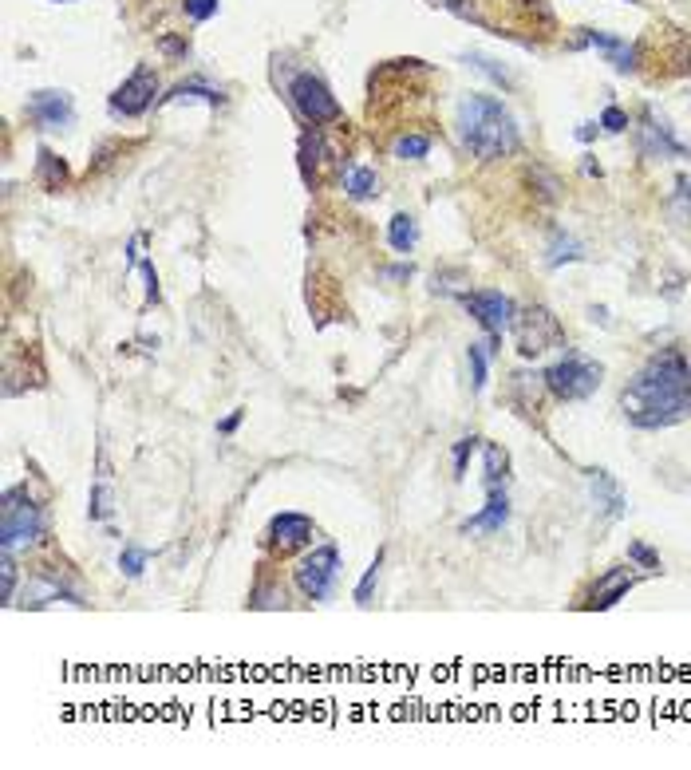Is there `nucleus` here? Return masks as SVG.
Returning <instances> with one entry per match:
<instances>
[{
	"label": "nucleus",
	"mask_w": 691,
	"mask_h": 770,
	"mask_svg": "<svg viewBox=\"0 0 691 770\" xmlns=\"http://www.w3.org/2000/svg\"><path fill=\"white\" fill-rule=\"evenodd\" d=\"M380 565H383V549L376 553V561L368 565V573L360 577V585H356V605H368L371 601V588H376V577H380Z\"/></svg>",
	"instance_id": "bb28decb"
},
{
	"label": "nucleus",
	"mask_w": 691,
	"mask_h": 770,
	"mask_svg": "<svg viewBox=\"0 0 691 770\" xmlns=\"http://www.w3.org/2000/svg\"><path fill=\"white\" fill-rule=\"evenodd\" d=\"M459 134L467 143V151L482 163L506 158L518 151V123L502 107V99L494 95H467L459 104Z\"/></svg>",
	"instance_id": "f03ea898"
},
{
	"label": "nucleus",
	"mask_w": 691,
	"mask_h": 770,
	"mask_svg": "<svg viewBox=\"0 0 691 770\" xmlns=\"http://www.w3.org/2000/svg\"><path fill=\"white\" fill-rule=\"evenodd\" d=\"M388 242L395 253H411V249L419 245V222L411 218V213H395L391 225H388Z\"/></svg>",
	"instance_id": "f3484780"
},
{
	"label": "nucleus",
	"mask_w": 691,
	"mask_h": 770,
	"mask_svg": "<svg viewBox=\"0 0 691 770\" xmlns=\"http://www.w3.org/2000/svg\"><path fill=\"white\" fill-rule=\"evenodd\" d=\"M0 569H5V601L13 605L16 601V561L8 549H5V565H0Z\"/></svg>",
	"instance_id": "c756f323"
},
{
	"label": "nucleus",
	"mask_w": 691,
	"mask_h": 770,
	"mask_svg": "<svg viewBox=\"0 0 691 770\" xmlns=\"http://www.w3.org/2000/svg\"><path fill=\"white\" fill-rule=\"evenodd\" d=\"M474 67H479V72H486V75H490V79H494L498 87H509V84H514V79H509V75L502 72V67H494V60H482V55H474Z\"/></svg>",
	"instance_id": "2f4dec72"
},
{
	"label": "nucleus",
	"mask_w": 691,
	"mask_h": 770,
	"mask_svg": "<svg viewBox=\"0 0 691 770\" xmlns=\"http://www.w3.org/2000/svg\"><path fill=\"white\" fill-rule=\"evenodd\" d=\"M509 522V498L506 486H486V506L462 522V534H498Z\"/></svg>",
	"instance_id": "9b49d317"
},
{
	"label": "nucleus",
	"mask_w": 691,
	"mask_h": 770,
	"mask_svg": "<svg viewBox=\"0 0 691 770\" xmlns=\"http://www.w3.org/2000/svg\"><path fill=\"white\" fill-rule=\"evenodd\" d=\"M146 561H151V553H146V549H139V546H127V549L119 553V569L127 573V577H143Z\"/></svg>",
	"instance_id": "a878e982"
},
{
	"label": "nucleus",
	"mask_w": 691,
	"mask_h": 770,
	"mask_svg": "<svg viewBox=\"0 0 691 770\" xmlns=\"http://www.w3.org/2000/svg\"><path fill=\"white\" fill-rule=\"evenodd\" d=\"M628 561L637 565L640 573H656V569H660V558H656L648 546H640V541H632V546H628Z\"/></svg>",
	"instance_id": "cd10ccee"
},
{
	"label": "nucleus",
	"mask_w": 691,
	"mask_h": 770,
	"mask_svg": "<svg viewBox=\"0 0 691 770\" xmlns=\"http://www.w3.org/2000/svg\"><path fill=\"white\" fill-rule=\"evenodd\" d=\"M600 127L617 134V131H625V127H628V115H625V111H620V107H608L605 115H600Z\"/></svg>",
	"instance_id": "72a5a7b5"
},
{
	"label": "nucleus",
	"mask_w": 691,
	"mask_h": 770,
	"mask_svg": "<svg viewBox=\"0 0 691 770\" xmlns=\"http://www.w3.org/2000/svg\"><path fill=\"white\" fill-rule=\"evenodd\" d=\"M490 344H470L467 348V364H470V388L482 391L486 388V371H490Z\"/></svg>",
	"instance_id": "412c9836"
},
{
	"label": "nucleus",
	"mask_w": 691,
	"mask_h": 770,
	"mask_svg": "<svg viewBox=\"0 0 691 770\" xmlns=\"http://www.w3.org/2000/svg\"><path fill=\"white\" fill-rule=\"evenodd\" d=\"M344 190H348V198H352V202H368V198L380 194V174L371 166H352V170H348Z\"/></svg>",
	"instance_id": "a211bd4d"
},
{
	"label": "nucleus",
	"mask_w": 691,
	"mask_h": 770,
	"mask_svg": "<svg viewBox=\"0 0 691 770\" xmlns=\"http://www.w3.org/2000/svg\"><path fill=\"white\" fill-rule=\"evenodd\" d=\"M581 44H593V48H600V52L608 55V64L617 67V72H632V67H637V48H632L628 40H617V36H608V32L585 28Z\"/></svg>",
	"instance_id": "dca6fc26"
},
{
	"label": "nucleus",
	"mask_w": 691,
	"mask_h": 770,
	"mask_svg": "<svg viewBox=\"0 0 691 770\" xmlns=\"http://www.w3.org/2000/svg\"><path fill=\"white\" fill-rule=\"evenodd\" d=\"M183 99H206L210 107L222 104V95L210 92V87H202V84H183V87H174V95H166V104H183Z\"/></svg>",
	"instance_id": "393cba45"
},
{
	"label": "nucleus",
	"mask_w": 691,
	"mask_h": 770,
	"mask_svg": "<svg viewBox=\"0 0 691 770\" xmlns=\"http://www.w3.org/2000/svg\"><path fill=\"white\" fill-rule=\"evenodd\" d=\"M242 419H245V411H233V415H225L222 423H218V435H233L237 427H242Z\"/></svg>",
	"instance_id": "f704fd0d"
},
{
	"label": "nucleus",
	"mask_w": 691,
	"mask_h": 770,
	"mask_svg": "<svg viewBox=\"0 0 691 770\" xmlns=\"http://www.w3.org/2000/svg\"><path fill=\"white\" fill-rule=\"evenodd\" d=\"M289 99H292V107H297V115L301 119H309L312 127H321V123H336V119H344V107L336 104V95L328 92V84L321 75H312V72H301V75H292L289 79Z\"/></svg>",
	"instance_id": "423d86ee"
},
{
	"label": "nucleus",
	"mask_w": 691,
	"mask_h": 770,
	"mask_svg": "<svg viewBox=\"0 0 691 770\" xmlns=\"http://www.w3.org/2000/svg\"><path fill=\"white\" fill-rule=\"evenodd\" d=\"M546 262L558 269V265H565V262H581V245L573 242V237H565V233H558V242L549 245V257Z\"/></svg>",
	"instance_id": "b1692460"
},
{
	"label": "nucleus",
	"mask_w": 691,
	"mask_h": 770,
	"mask_svg": "<svg viewBox=\"0 0 691 770\" xmlns=\"http://www.w3.org/2000/svg\"><path fill=\"white\" fill-rule=\"evenodd\" d=\"M427 151H430L427 134H400V139L391 143V154L403 158V163H407V158H411V163H415V158H427Z\"/></svg>",
	"instance_id": "5701e85b"
},
{
	"label": "nucleus",
	"mask_w": 691,
	"mask_h": 770,
	"mask_svg": "<svg viewBox=\"0 0 691 770\" xmlns=\"http://www.w3.org/2000/svg\"><path fill=\"white\" fill-rule=\"evenodd\" d=\"M462 304H467L470 316L490 336H502L506 328H514L518 309H514V301H509V297H502V292H490V289H486V292H462Z\"/></svg>",
	"instance_id": "1a4fd4ad"
},
{
	"label": "nucleus",
	"mask_w": 691,
	"mask_h": 770,
	"mask_svg": "<svg viewBox=\"0 0 691 770\" xmlns=\"http://www.w3.org/2000/svg\"><path fill=\"white\" fill-rule=\"evenodd\" d=\"M40 186H48V190H60L67 183V166L55 158L52 151H40Z\"/></svg>",
	"instance_id": "4be33fe9"
},
{
	"label": "nucleus",
	"mask_w": 691,
	"mask_h": 770,
	"mask_svg": "<svg viewBox=\"0 0 691 770\" xmlns=\"http://www.w3.org/2000/svg\"><path fill=\"white\" fill-rule=\"evenodd\" d=\"M514 340H518V352L522 356H541V352H549V348L565 344V328L549 309L529 304V309L514 316Z\"/></svg>",
	"instance_id": "39448f33"
},
{
	"label": "nucleus",
	"mask_w": 691,
	"mask_h": 770,
	"mask_svg": "<svg viewBox=\"0 0 691 770\" xmlns=\"http://www.w3.org/2000/svg\"><path fill=\"white\" fill-rule=\"evenodd\" d=\"M620 411L640 431H664L691 415V360L679 348H660L620 391Z\"/></svg>",
	"instance_id": "f257e3e1"
},
{
	"label": "nucleus",
	"mask_w": 691,
	"mask_h": 770,
	"mask_svg": "<svg viewBox=\"0 0 691 770\" xmlns=\"http://www.w3.org/2000/svg\"><path fill=\"white\" fill-rule=\"evenodd\" d=\"M597 127H600V123H581V131H577V139H585V143H588V139H593V134H597Z\"/></svg>",
	"instance_id": "c9c22d12"
},
{
	"label": "nucleus",
	"mask_w": 691,
	"mask_h": 770,
	"mask_svg": "<svg viewBox=\"0 0 691 770\" xmlns=\"http://www.w3.org/2000/svg\"><path fill=\"white\" fill-rule=\"evenodd\" d=\"M628 5H632V0H628Z\"/></svg>",
	"instance_id": "e433bc0d"
},
{
	"label": "nucleus",
	"mask_w": 691,
	"mask_h": 770,
	"mask_svg": "<svg viewBox=\"0 0 691 770\" xmlns=\"http://www.w3.org/2000/svg\"><path fill=\"white\" fill-rule=\"evenodd\" d=\"M154 95H158V75H154L146 64H143V67H134L127 84H123L119 92L111 95V115H123V119H139L143 111H151Z\"/></svg>",
	"instance_id": "6e6552de"
},
{
	"label": "nucleus",
	"mask_w": 691,
	"mask_h": 770,
	"mask_svg": "<svg viewBox=\"0 0 691 770\" xmlns=\"http://www.w3.org/2000/svg\"><path fill=\"white\" fill-rule=\"evenodd\" d=\"M600 376H605V368H600V364L569 352L561 364L546 368V376H541V380H546V388L558 395V400L573 403V400H588V395L600 388Z\"/></svg>",
	"instance_id": "20e7f679"
},
{
	"label": "nucleus",
	"mask_w": 691,
	"mask_h": 770,
	"mask_svg": "<svg viewBox=\"0 0 691 770\" xmlns=\"http://www.w3.org/2000/svg\"><path fill=\"white\" fill-rule=\"evenodd\" d=\"M482 459H486V486H506L509 474V459L498 443H482Z\"/></svg>",
	"instance_id": "6ab92c4d"
},
{
	"label": "nucleus",
	"mask_w": 691,
	"mask_h": 770,
	"mask_svg": "<svg viewBox=\"0 0 691 770\" xmlns=\"http://www.w3.org/2000/svg\"><path fill=\"white\" fill-rule=\"evenodd\" d=\"M312 541V518L309 514H277L273 522H269V546L289 553V549H301Z\"/></svg>",
	"instance_id": "f8f14e48"
},
{
	"label": "nucleus",
	"mask_w": 691,
	"mask_h": 770,
	"mask_svg": "<svg viewBox=\"0 0 691 770\" xmlns=\"http://www.w3.org/2000/svg\"><path fill=\"white\" fill-rule=\"evenodd\" d=\"M676 202H679V210H684V218L691 222V178L687 174L676 178Z\"/></svg>",
	"instance_id": "473e14b6"
},
{
	"label": "nucleus",
	"mask_w": 691,
	"mask_h": 770,
	"mask_svg": "<svg viewBox=\"0 0 691 770\" xmlns=\"http://www.w3.org/2000/svg\"><path fill=\"white\" fill-rule=\"evenodd\" d=\"M640 154H648V158H684L687 146L676 143L672 131H667L664 123H656V115H648V123H644V131H640Z\"/></svg>",
	"instance_id": "2eb2a0df"
},
{
	"label": "nucleus",
	"mask_w": 691,
	"mask_h": 770,
	"mask_svg": "<svg viewBox=\"0 0 691 770\" xmlns=\"http://www.w3.org/2000/svg\"><path fill=\"white\" fill-rule=\"evenodd\" d=\"M637 581H640V573H632V565H628V569H608V573L593 585V593H588L585 608H613Z\"/></svg>",
	"instance_id": "ddd939ff"
},
{
	"label": "nucleus",
	"mask_w": 691,
	"mask_h": 770,
	"mask_svg": "<svg viewBox=\"0 0 691 770\" xmlns=\"http://www.w3.org/2000/svg\"><path fill=\"white\" fill-rule=\"evenodd\" d=\"M0 549L16 553L20 546L44 538V506L28 494V486H8L0 498Z\"/></svg>",
	"instance_id": "7ed1b4c3"
},
{
	"label": "nucleus",
	"mask_w": 691,
	"mask_h": 770,
	"mask_svg": "<svg viewBox=\"0 0 691 770\" xmlns=\"http://www.w3.org/2000/svg\"><path fill=\"white\" fill-rule=\"evenodd\" d=\"M588 490H593V498H597V506L605 509V518H625L628 514V498H625V490L617 486V479L608 470H593L588 474Z\"/></svg>",
	"instance_id": "4468645a"
},
{
	"label": "nucleus",
	"mask_w": 691,
	"mask_h": 770,
	"mask_svg": "<svg viewBox=\"0 0 691 770\" xmlns=\"http://www.w3.org/2000/svg\"><path fill=\"white\" fill-rule=\"evenodd\" d=\"M111 509H115V494H111V474L104 470V474H99V482H95V490H92V506H87V514H92L95 522H107Z\"/></svg>",
	"instance_id": "aec40b11"
},
{
	"label": "nucleus",
	"mask_w": 691,
	"mask_h": 770,
	"mask_svg": "<svg viewBox=\"0 0 691 770\" xmlns=\"http://www.w3.org/2000/svg\"><path fill=\"white\" fill-rule=\"evenodd\" d=\"M336 577H340V549L336 546L312 549L309 558L297 565V585H301V593L309 597V601H324V597L332 593Z\"/></svg>",
	"instance_id": "0eeeda50"
},
{
	"label": "nucleus",
	"mask_w": 691,
	"mask_h": 770,
	"mask_svg": "<svg viewBox=\"0 0 691 770\" xmlns=\"http://www.w3.org/2000/svg\"><path fill=\"white\" fill-rule=\"evenodd\" d=\"M28 115L40 123L44 131H64L75 123V107L67 92H36L28 99Z\"/></svg>",
	"instance_id": "9d476101"
},
{
	"label": "nucleus",
	"mask_w": 691,
	"mask_h": 770,
	"mask_svg": "<svg viewBox=\"0 0 691 770\" xmlns=\"http://www.w3.org/2000/svg\"><path fill=\"white\" fill-rule=\"evenodd\" d=\"M482 439H474V435H467V439H459L455 443V474L462 479V474H467V459L474 455V447H479Z\"/></svg>",
	"instance_id": "c85d7f7f"
},
{
	"label": "nucleus",
	"mask_w": 691,
	"mask_h": 770,
	"mask_svg": "<svg viewBox=\"0 0 691 770\" xmlns=\"http://www.w3.org/2000/svg\"><path fill=\"white\" fill-rule=\"evenodd\" d=\"M218 13V0H186V16L190 20H210Z\"/></svg>",
	"instance_id": "7c9ffc66"
}]
</instances>
